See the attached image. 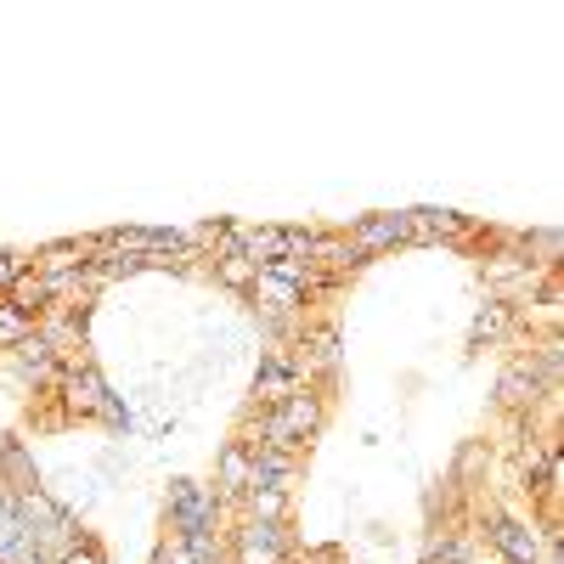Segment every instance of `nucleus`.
Instances as JSON below:
<instances>
[{"label":"nucleus","mask_w":564,"mask_h":564,"mask_svg":"<svg viewBox=\"0 0 564 564\" xmlns=\"http://www.w3.org/2000/svg\"><path fill=\"white\" fill-rule=\"evenodd\" d=\"M57 564H102V547L90 542V536H79L68 553H57Z\"/></svg>","instance_id":"obj_6"},{"label":"nucleus","mask_w":564,"mask_h":564,"mask_svg":"<svg viewBox=\"0 0 564 564\" xmlns=\"http://www.w3.org/2000/svg\"><path fill=\"white\" fill-rule=\"evenodd\" d=\"M249 468H254L249 446H226L220 475H215V497H243V491H249Z\"/></svg>","instance_id":"obj_4"},{"label":"nucleus","mask_w":564,"mask_h":564,"mask_svg":"<svg viewBox=\"0 0 564 564\" xmlns=\"http://www.w3.org/2000/svg\"><path fill=\"white\" fill-rule=\"evenodd\" d=\"M412 231V215H384V220H367L361 231H356V243L361 249H379V243H401Z\"/></svg>","instance_id":"obj_5"},{"label":"nucleus","mask_w":564,"mask_h":564,"mask_svg":"<svg viewBox=\"0 0 564 564\" xmlns=\"http://www.w3.org/2000/svg\"><path fill=\"white\" fill-rule=\"evenodd\" d=\"M23 276V265L12 260V254H0V289H12V282Z\"/></svg>","instance_id":"obj_8"},{"label":"nucleus","mask_w":564,"mask_h":564,"mask_svg":"<svg viewBox=\"0 0 564 564\" xmlns=\"http://www.w3.org/2000/svg\"><path fill=\"white\" fill-rule=\"evenodd\" d=\"M491 542H497V553H502L508 564H542V536H536V525H525V520H497V525H491Z\"/></svg>","instance_id":"obj_2"},{"label":"nucleus","mask_w":564,"mask_h":564,"mask_svg":"<svg viewBox=\"0 0 564 564\" xmlns=\"http://www.w3.org/2000/svg\"><path fill=\"white\" fill-rule=\"evenodd\" d=\"M215 508H220V497H215L209 486L175 480V486H170V531H175V542L215 531Z\"/></svg>","instance_id":"obj_1"},{"label":"nucleus","mask_w":564,"mask_h":564,"mask_svg":"<svg viewBox=\"0 0 564 564\" xmlns=\"http://www.w3.org/2000/svg\"><path fill=\"white\" fill-rule=\"evenodd\" d=\"M23 339H29V327H23V316H18V311H0V345H12V350H18Z\"/></svg>","instance_id":"obj_7"},{"label":"nucleus","mask_w":564,"mask_h":564,"mask_svg":"<svg viewBox=\"0 0 564 564\" xmlns=\"http://www.w3.org/2000/svg\"><path fill=\"white\" fill-rule=\"evenodd\" d=\"M497 395H502V406H508V412H531V406H536V395H542L536 367H531V361H513V367L502 372Z\"/></svg>","instance_id":"obj_3"}]
</instances>
